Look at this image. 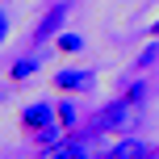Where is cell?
I'll return each instance as SVG.
<instances>
[{
  "label": "cell",
  "mask_w": 159,
  "mask_h": 159,
  "mask_svg": "<svg viewBox=\"0 0 159 159\" xmlns=\"http://www.w3.org/2000/svg\"><path fill=\"white\" fill-rule=\"evenodd\" d=\"M92 121H96V130H130V126H134V101H130V96H121V101L105 105Z\"/></svg>",
  "instance_id": "cell-1"
},
{
  "label": "cell",
  "mask_w": 159,
  "mask_h": 159,
  "mask_svg": "<svg viewBox=\"0 0 159 159\" xmlns=\"http://www.w3.org/2000/svg\"><path fill=\"white\" fill-rule=\"evenodd\" d=\"M50 117H55V105H50V101H34V105H25V109H21V126H25V130L50 126Z\"/></svg>",
  "instance_id": "cell-2"
},
{
  "label": "cell",
  "mask_w": 159,
  "mask_h": 159,
  "mask_svg": "<svg viewBox=\"0 0 159 159\" xmlns=\"http://www.w3.org/2000/svg\"><path fill=\"white\" fill-rule=\"evenodd\" d=\"M101 159H151V151H147V143H138V138H121V143L109 147V155Z\"/></svg>",
  "instance_id": "cell-3"
},
{
  "label": "cell",
  "mask_w": 159,
  "mask_h": 159,
  "mask_svg": "<svg viewBox=\"0 0 159 159\" xmlns=\"http://www.w3.org/2000/svg\"><path fill=\"white\" fill-rule=\"evenodd\" d=\"M63 21H67V4H55V8H50V13L38 21V30H34V42H46L50 34H59V25H63Z\"/></svg>",
  "instance_id": "cell-4"
},
{
  "label": "cell",
  "mask_w": 159,
  "mask_h": 159,
  "mask_svg": "<svg viewBox=\"0 0 159 159\" xmlns=\"http://www.w3.org/2000/svg\"><path fill=\"white\" fill-rule=\"evenodd\" d=\"M92 71H84V67H80V71H75V67H63V71H55V88H71V92H80V88H88V84H92Z\"/></svg>",
  "instance_id": "cell-5"
},
{
  "label": "cell",
  "mask_w": 159,
  "mask_h": 159,
  "mask_svg": "<svg viewBox=\"0 0 159 159\" xmlns=\"http://www.w3.org/2000/svg\"><path fill=\"white\" fill-rule=\"evenodd\" d=\"M34 138H38V147H42V151H55V147H59V138H63V126H59V121H50V126H42V130H34Z\"/></svg>",
  "instance_id": "cell-6"
},
{
  "label": "cell",
  "mask_w": 159,
  "mask_h": 159,
  "mask_svg": "<svg viewBox=\"0 0 159 159\" xmlns=\"http://www.w3.org/2000/svg\"><path fill=\"white\" fill-rule=\"evenodd\" d=\"M50 159H88V151H84V143H63L50 151Z\"/></svg>",
  "instance_id": "cell-7"
},
{
  "label": "cell",
  "mask_w": 159,
  "mask_h": 159,
  "mask_svg": "<svg viewBox=\"0 0 159 159\" xmlns=\"http://www.w3.org/2000/svg\"><path fill=\"white\" fill-rule=\"evenodd\" d=\"M75 117H80V113H75V105H71V101H63V105L55 109V121H59L63 130H75Z\"/></svg>",
  "instance_id": "cell-8"
},
{
  "label": "cell",
  "mask_w": 159,
  "mask_h": 159,
  "mask_svg": "<svg viewBox=\"0 0 159 159\" xmlns=\"http://www.w3.org/2000/svg\"><path fill=\"white\" fill-rule=\"evenodd\" d=\"M34 71H38V59H34V55H30V59H17V63H13V80H30Z\"/></svg>",
  "instance_id": "cell-9"
},
{
  "label": "cell",
  "mask_w": 159,
  "mask_h": 159,
  "mask_svg": "<svg viewBox=\"0 0 159 159\" xmlns=\"http://www.w3.org/2000/svg\"><path fill=\"white\" fill-rule=\"evenodd\" d=\"M59 50L75 55V50H84V38H80V34H59Z\"/></svg>",
  "instance_id": "cell-10"
},
{
  "label": "cell",
  "mask_w": 159,
  "mask_h": 159,
  "mask_svg": "<svg viewBox=\"0 0 159 159\" xmlns=\"http://www.w3.org/2000/svg\"><path fill=\"white\" fill-rule=\"evenodd\" d=\"M4 42H8V13L0 8V46H4Z\"/></svg>",
  "instance_id": "cell-11"
},
{
  "label": "cell",
  "mask_w": 159,
  "mask_h": 159,
  "mask_svg": "<svg viewBox=\"0 0 159 159\" xmlns=\"http://www.w3.org/2000/svg\"><path fill=\"white\" fill-rule=\"evenodd\" d=\"M151 34H159V21H155V25H151Z\"/></svg>",
  "instance_id": "cell-12"
}]
</instances>
